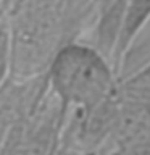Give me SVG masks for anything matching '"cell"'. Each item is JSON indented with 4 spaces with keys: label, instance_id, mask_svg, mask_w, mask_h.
Instances as JSON below:
<instances>
[{
    "label": "cell",
    "instance_id": "cell-3",
    "mask_svg": "<svg viewBox=\"0 0 150 155\" xmlns=\"http://www.w3.org/2000/svg\"><path fill=\"white\" fill-rule=\"evenodd\" d=\"M7 55H8V32L5 29H0V78H2L5 70Z\"/></svg>",
    "mask_w": 150,
    "mask_h": 155
},
{
    "label": "cell",
    "instance_id": "cell-2",
    "mask_svg": "<svg viewBox=\"0 0 150 155\" xmlns=\"http://www.w3.org/2000/svg\"><path fill=\"white\" fill-rule=\"evenodd\" d=\"M150 15V0H129L123 21V41H126L140 28Z\"/></svg>",
    "mask_w": 150,
    "mask_h": 155
},
{
    "label": "cell",
    "instance_id": "cell-1",
    "mask_svg": "<svg viewBox=\"0 0 150 155\" xmlns=\"http://www.w3.org/2000/svg\"><path fill=\"white\" fill-rule=\"evenodd\" d=\"M57 91L70 102L95 105L110 87V74L102 58L84 47L71 45L57 55L52 68Z\"/></svg>",
    "mask_w": 150,
    "mask_h": 155
},
{
    "label": "cell",
    "instance_id": "cell-4",
    "mask_svg": "<svg viewBox=\"0 0 150 155\" xmlns=\"http://www.w3.org/2000/svg\"><path fill=\"white\" fill-rule=\"evenodd\" d=\"M2 2H3L5 7H10V5H15L16 2H19V0H2Z\"/></svg>",
    "mask_w": 150,
    "mask_h": 155
}]
</instances>
